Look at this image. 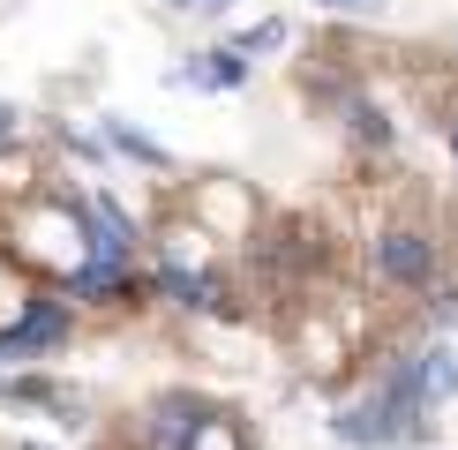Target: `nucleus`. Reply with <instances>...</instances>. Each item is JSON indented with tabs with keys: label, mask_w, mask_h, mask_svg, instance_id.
Returning a JSON list of instances; mask_svg holds the SVG:
<instances>
[{
	"label": "nucleus",
	"mask_w": 458,
	"mask_h": 450,
	"mask_svg": "<svg viewBox=\"0 0 458 450\" xmlns=\"http://www.w3.org/2000/svg\"><path fill=\"white\" fill-rule=\"evenodd\" d=\"M241 75H248V68H241V53H203V61H196V68H181L174 83H211V90H233Z\"/></svg>",
	"instance_id": "nucleus-4"
},
{
	"label": "nucleus",
	"mask_w": 458,
	"mask_h": 450,
	"mask_svg": "<svg viewBox=\"0 0 458 450\" xmlns=\"http://www.w3.org/2000/svg\"><path fill=\"white\" fill-rule=\"evenodd\" d=\"M376 271H384L391 286H428V240L421 233H391L384 248H376Z\"/></svg>",
	"instance_id": "nucleus-2"
},
{
	"label": "nucleus",
	"mask_w": 458,
	"mask_h": 450,
	"mask_svg": "<svg viewBox=\"0 0 458 450\" xmlns=\"http://www.w3.org/2000/svg\"><path fill=\"white\" fill-rule=\"evenodd\" d=\"M113 143H121L128 158H150V165H165V150H158V143H143V136H128V128H113Z\"/></svg>",
	"instance_id": "nucleus-7"
},
{
	"label": "nucleus",
	"mask_w": 458,
	"mask_h": 450,
	"mask_svg": "<svg viewBox=\"0 0 458 450\" xmlns=\"http://www.w3.org/2000/svg\"><path fill=\"white\" fill-rule=\"evenodd\" d=\"M61 330H68V315H61V308H30L23 323H15L8 338H0V353H30V346H53Z\"/></svg>",
	"instance_id": "nucleus-3"
},
{
	"label": "nucleus",
	"mask_w": 458,
	"mask_h": 450,
	"mask_svg": "<svg viewBox=\"0 0 458 450\" xmlns=\"http://www.w3.org/2000/svg\"><path fill=\"white\" fill-rule=\"evenodd\" d=\"M271 46H285V23H263V30L241 38V53H271Z\"/></svg>",
	"instance_id": "nucleus-8"
},
{
	"label": "nucleus",
	"mask_w": 458,
	"mask_h": 450,
	"mask_svg": "<svg viewBox=\"0 0 458 450\" xmlns=\"http://www.w3.org/2000/svg\"><path fill=\"white\" fill-rule=\"evenodd\" d=\"M15 121H23V112H15V105H0V143L15 136Z\"/></svg>",
	"instance_id": "nucleus-9"
},
{
	"label": "nucleus",
	"mask_w": 458,
	"mask_h": 450,
	"mask_svg": "<svg viewBox=\"0 0 458 450\" xmlns=\"http://www.w3.org/2000/svg\"><path fill=\"white\" fill-rule=\"evenodd\" d=\"M421 375H428V398H451V390H458V368H451V353H421Z\"/></svg>",
	"instance_id": "nucleus-5"
},
{
	"label": "nucleus",
	"mask_w": 458,
	"mask_h": 450,
	"mask_svg": "<svg viewBox=\"0 0 458 450\" xmlns=\"http://www.w3.org/2000/svg\"><path fill=\"white\" fill-rule=\"evenodd\" d=\"M188 450H241V436L225 421H196V443H188Z\"/></svg>",
	"instance_id": "nucleus-6"
},
{
	"label": "nucleus",
	"mask_w": 458,
	"mask_h": 450,
	"mask_svg": "<svg viewBox=\"0 0 458 450\" xmlns=\"http://www.w3.org/2000/svg\"><path fill=\"white\" fill-rule=\"evenodd\" d=\"M338 436L360 443V450H413L428 436V375H421V353L384 368V383L369 390L360 405L338 412Z\"/></svg>",
	"instance_id": "nucleus-1"
},
{
	"label": "nucleus",
	"mask_w": 458,
	"mask_h": 450,
	"mask_svg": "<svg viewBox=\"0 0 458 450\" xmlns=\"http://www.w3.org/2000/svg\"><path fill=\"white\" fill-rule=\"evenodd\" d=\"M338 8H376V0H338Z\"/></svg>",
	"instance_id": "nucleus-10"
}]
</instances>
